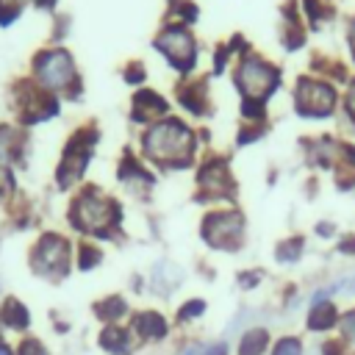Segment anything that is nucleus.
<instances>
[{
    "label": "nucleus",
    "mask_w": 355,
    "mask_h": 355,
    "mask_svg": "<svg viewBox=\"0 0 355 355\" xmlns=\"http://www.w3.org/2000/svg\"><path fill=\"white\" fill-rule=\"evenodd\" d=\"M189 147H191V136L183 125L178 122H166V125H158L150 136H147V153L158 161H183L189 155Z\"/></svg>",
    "instance_id": "nucleus-1"
},
{
    "label": "nucleus",
    "mask_w": 355,
    "mask_h": 355,
    "mask_svg": "<svg viewBox=\"0 0 355 355\" xmlns=\"http://www.w3.org/2000/svg\"><path fill=\"white\" fill-rule=\"evenodd\" d=\"M241 233V219L236 214H216L205 222V239L216 247H233Z\"/></svg>",
    "instance_id": "nucleus-2"
},
{
    "label": "nucleus",
    "mask_w": 355,
    "mask_h": 355,
    "mask_svg": "<svg viewBox=\"0 0 355 355\" xmlns=\"http://www.w3.org/2000/svg\"><path fill=\"white\" fill-rule=\"evenodd\" d=\"M64 263H67V244L58 236H47L39 244V250H36V266H39V272H47V275H55L58 272L61 275Z\"/></svg>",
    "instance_id": "nucleus-3"
},
{
    "label": "nucleus",
    "mask_w": 355,
    "mask_h": 355,
    "mask_svg": "<svg viewBox=\"0 0 355 355\" xmlns=\"http://www.w3.org/2000/svg\"><path fill=\"white\" fill-rule=\"evenodd\" d=\"M78 219L80 227H89V230H100L103 225H108L111 219V205L105 200H94V197H83L80 205H78Z\"/></svg>",
    "instance_id": "nucleus-4"
},
{
    "label": "nucleus",
    "mask_w": 355,
    "mask_h": 355,
    "mask_svg": "<svg viewBox=\"0 0 355 355\" xmlns=\"http://www.w3.org/2000/svg\"><path fill=\"white\" fill-rule=\"evenodd\" d=\"M133 324H136V330H139L141 336H150V338H153V336H158V338H161V336L166 333L164 319H161V316H155V313H139Z\"/></svg>",
    "instance_id": "nucleus-5"
},
{
    "label": "nucleus",
    "mask_w": 355,
    "mask_h": 355,
    "mask_svg": "<svg viewBox=\"0 0 355 355\" xmlns=\"http://www.w3.org/2000/svg\"><path fill=\"white\" fill-rule=\"evenodd\" d=\"M333 322H336V311L330 302H319L308 316V324L313 330H327V327H333Z\"/></svg>",
    "instance_id": "nucleus-6"
},
{
    "label": "nucleus",
    "mask_w": 355,
    "mask_h": 355,
    "mask_svg": "<svg viewBox=\"0 0 355 355\" xmlns=\"http://www.w3.org/2000/svg\"><path fill=\"white\" fill-rule=\"evenodd\" d=\"M3 322L6 327H14V330H22L28 324V311L17 302V300H8L6 308H3Z\"/></svg>",
    "instance_id": "nucleus-7"
},
{
    "label": "nucleus",
    "mask_w": 355,
    "mask_h": 355,
    "mask_svg": "<svg viewBox=\"0 0 355 355\" xmlns=\"http://www.w3.org/2000/svg\"><path fill=\"white\" fill-rule=\"evenodd\" d=\"M266 349V330H261V327H255V330H250V333H244V338H241V355H261Z\"/></svg>",
    "instance_id": "nucleus-8"
},
{
    "label": "nucleus",
    "mask_w": 355,
    "mask_h": 355,
    "mask_svg": "<svg viewBox=\"0 0 355 355\" xmlns=\"http://www.w3.org/2000/svg\"><path fill=\"white\" fill-rule=\"evenodd\" d=\"M100 344L111 352H125L128 349V333L119 330V327H105L103 336H100Z\"/></svg>",
    "instance_id": "nucleus-9"
},
{
    "label": "nucleus",
    "mask_w": 355,
    "mask_h": 355,
    "mask_svg": "<svg viewBox=\"0 0 355 355\" xmlns=\"http://www.w3.org/2000/svg\"><path fill=\"white\" fill-rule=\"evenodd\" d=\"M275 355H300V341H294V338H283V341L277 344Z\"/></svg>",
    "instance_id": "nucleus-10"
},
{
    "label": "nucleus",
    "mask_w": 355,
    "mask_h": 355,
    "mask_svg": "<svg viewBox=\"0 0 355 355\" xmlns=\"http://www.w3.org/2000/svg\"><path fill=\"white\" fill-rule=\"evenodd\" d=\"M19 355H47V352H44V347L39 341H25L22 349H19Z\"/></svg>",
    "instance_id": "nucleus-11"
},
{
    "label": "nucleus",
    "mask_w": 355,
    "mask_h": 355,
    "mask_svg": "<svg viewBox=\"0 0 355 355\" xmlns=\"http://www.w3.org/2000/svg\"><path fill=\"white\" fill-rule=\"evenodd\" d=\"M202 311V302H189V308L180 313V319H189V316H194V313H200Z\"/></svg>",
    "instance_id": "nucleus-12"
},
{
    "label": "nucleus",
    "mask_w": 355,
    "mask_h": 355,
    "mask_svg": "<svg viewBox=\"0 0 355 355\" xmlns=\"http://www.w3.org/2000/svg\"><path fill=\"white\" fill-rule=\"evenodd\" d=\"M352 111H355V89H352Z\"/></svg>",
    "instance_id": "nucleus-13"
},
{
    "label": "nucleus",
    "mask_w": 355,
    "mask_h": 355,
    "mask_svg": "<svg viewBox=\"0 0 355 355\" xmlns=\"http://www.w3.org/2000/svg\"><path fill=\"white\" fill-rule=\"evenodd\" d=\"M0 355H8V352H6V349H3V347H0Z\"/></svg>",
    "instance_id": "nucleus-14"
}]
</instances>
